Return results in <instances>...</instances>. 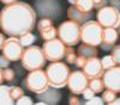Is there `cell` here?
I'll list each match as a JSON object with an SVG mask.
<instances>
[{
  "label": "cell",
  "instance_id": "41",
  "mask_svg": "<svg viewBox=\"0 0 120 105\" xmlns=\"http://www.w3.org/2000/svg\"><path fill=\"white\" fill-rule=\"evenodd\" d=\"M68 3L71 4V5H75L76 4V0H68Z\"/></svg>",
  "mask_w": 120,
  "mask_h": 105
},
{
  "label": "cell",
  "instance_id": "28",
  "mask_svg": "<svg viewBox=\"0 0 120 105\" xmlns=\"http://www.w3.org/2000/svg\"><path fill=\"white\" fill-rule=\"evenodd\" d=\"M16 77V74L12 69L10 68H5L4 69V80L5 81H8V82H12Z\"/></svg>",
  "mask_w": 120,
  "mask_h": 105
},
{
  "label": "cell",
  "instance_id": "23",
  "mask_svg": "<svg viewBox=\"0 0 120 105\" xmlns=\"http://www.w3.org/2000/svg\"><path fill=\"white\" fill-rule=\"evenodd\" d=\"M102 100L103 103L106 104H109V105H112V103L114 101V99L116 98V92L114 91H111V89H107V91H102Z\"/></svg>",
  "mask_w": 120,
  "mask_h": 105
},
{
  "label": "cell",
  "instance_id": "32",
  "mask_svg": "<svg viewBox=\"0 0 120 105\" xmlns=\"http://www.w3.org/2000/svg\"><path fill=\"white\" fill-rule=\"evenodd\" d=\"M68 104H71V105H79V104H82L81 99L78 98V94H73V96H71L68 98Z\"/></svg>",
  "mask_w": 120,
  "mask_h": 105
},
{
  "label": "cell",
  "instance_id": "24",
  "mask_svg": "<svg viewBox=\"0 0 120 105\" xmlns=\"http://www.w3.org/2000/svg\"><path fill=\"white\" fill-rule=\"evenodd\" d=\"M68 64H75V62L77 59L76 51L72 48V46H66V52H65V57H64Z\"/></svg>",
  "mask_w": 120,
  "mask_h": 105
},
{
  "label": "cell",
  "instance_id": "31",
  "mask_svg": "<svg viewBox=\"0 0 120 105\" xmlns=\"http://www.w3.org/2000/svg\"><path fill=\"white\" fill-rule=\"evenodd\" d=\"M82 94H83V97H84V99H85V100H88V99H90V98H93V97L95 96V92H94V91H93L91 88H90V87L88 86V87H86V88L84 89V92H83Z\"/></svg>",
  "mask_w": 120,
  "mask_h": 105
},
{
  "label": "cell",
  "instance_id": "10",
  "mask_svg": "<svg viewBox=\"0 0 120 105\" xmlns=\"http://www.w3.org/2000/svg\"><path fill=\"white\" fill-rule=\"evenodd\" d=\"M89 86V79L83 71H72L67 79V87L73 94H82Z\"/></svg>",
  "mask_w": 120,
  "mask_h": 105
},
{
  "label": "cell",
  "instance_id": "20",
  "mask_svg": "<svg viewBox=\"0 0 120 105\" xmlns=\"http://www.w3.org/2000/svg\"><path fill=\"white\" fill-rule=\"evenodd\" d=\"M40 34H41V38H42L45 41L52 40V39H55V38L58 36V29H56L54 25H52L51 28H48V29L41 31Z\"/></svg>",
  "mask_w": 120,
  "mask_h": 105
},
{
  "label": "cell",
  "instance_id": "40",
  "mask_svg": "<svg viewBox=\"0 0 120 105\" xmlns=\"http://www.w3.org/2000/svg\"><path fill=\"white\" fill-rule=\"evenodd\" d=\"M114 104H115V105H119V104H120V98H115L114 101L112 103V105H114Z\"/></svg>",
  "mask_w": 120,
  "mask_h": 105
},
{
  "label": "cell",
  "instance_id": "29",
  "mask_svg": "<svg viewBox=\"0 0 120 105\" xmlns=\"http://www.w3.org/2000/svg\"><path fill=\"white\" fill-rule=\"evenodd\" d=\"M15 104H18V105H24V104H29V105H31V104H34L33 103V99L30 98V97H28V96H22L21 98H18L16 101H15Z\"/></svg>",
  "mask_w": 120,
  "mask_h": 105
},
{
  "label": "cell",
  "instance_id": "15",
  "mask_svg": "<svg viewBox=\"0 0 120 105\" xmlns=\"http://www.w3.org/2000/svg\"><path fill=\"white\" fill-rule=\"evenodd\" d=\"M37 99L42 100L45 104H58L60 101V99H61V93L58 91V88L48 87L42 93L37 94Z\"/></svg>",
  "mask_w": 120,
  "mask_h": 105
},
{
  "label": "cell",
  "instance_id": "4",
  "mask_svg": "<svg viewBox=\"0 0 120 105\" xmlns=\"http://www.w3.org/2000/svg\"><path fill=\"white\" fill-rule=\"evenodd\" d=\"M103 27L96 21H86L81 27V40L84 44L100 46L102 42Z\"/></svg>",
  "mask_w": 120,
  "mask_h": 105
},
{
  "label": "cell",
  "instance_id": "26",
  "mask_svg": "<svg viewBox=\"0 0 120 105\" xmlns=\"http://www.w3.org/2000/svg\"><path fill=\"white\" fill-rule=\"evenodd\" d=\"M10 92H11V97L15 101L18 98H21L22 96H24V91L18 86H10Z\"/></svg>",
  "mask_w": 120,
  "mask_h": 105
},
{
  "label": "cell",
  "instance_id": "3",
  "mask_svg": "<svg viewBox=\"0 0 120 105\" xmlns=\"http://www.w3.org/2000/svg\"><path fill=\"white\" fill-rule=\"evenodd\" d=\"M21 60H22V65L25 70L33 71L37 69H42L46 65L47 59L43 55V51L41 47L31 45L24 50Z\"/></svg>",
  "mask_w": 120,
  "mask_h": 105
},
{
  "label": "cell",
  "instance_id": "38",
  "mask_svg": "<svg viewBox=\"0 0 120 105\" xmlns=\"http://www.w3.org/2000/svg\"><path fill=\"white\" fill-rule=\"evenodd\" d=\"M3 4H5V5H11V4H13V3H16L17 0H0Z\"/></svg>",
  "mask_w": 120,
  "mask_h": 105
},
{
  "label": "cell",
  "instance_id": "8",
  "mask_svg": "<svg viewBox=\"0 0 120 105\" xmlns=\"http://www.w3.org/2000/svg\"><path fill=\"white\" fill-rule=\"evenodd\" d=\"M97 22L101 24L103 28L112 27L118 28L120 25V11L114 6H103L98 10L96 15Z\"/></svg>",
  "mask_w": 120,
  "mask_h": 105
},
{
  "label": "cell",
  "instance_id": "25",
  "mask_svg": "<svg viewBox=\"0 0 120 105\" xmlns=\"http://www.w3.org/2000/svg\"><path fill=\"white\" fill-rule=\"evenodd\" d=\"M101 64H102L103 70H108V69H111V68H113L115 65V62H114L112 56H105L101 59Z\"/></svg>",
  "mask_w": 120,
  "mask_h": 105
},
{
  "label": "cell",
  "instance_id": "19",
  "mask_svg": "<svg viewBox=\"0 0 120 105\" xmlns=\"http://www.w3.org/2000/svg\"><path fill=\"white\" fill-rule=\"evenodd\" d=\"M89 87L91 88L95 93H101L105 88V83L103 80L101 79H93L89 81Z\"/></svg>",
  "mask_w": 120,
  "mask_h": 105
},
{
  "label": "cell",
  "instance_id": "17",
  "mask_svg": "<svg viewBox=\"0 0 120 105\" xmlns=\"http://www.w3.org/2000/svg\"><path fill=\"white\" fill-rule=\"evenodd\" d=\"M0 104L1 105H12L15 104V100L11 97L10 92V86L0 85Z\"/></svg>",
  "mask_w": 120,
  "mask_h": 105
},
{
  "label": "cell",
  "instance_id": "33",
  "mask_svg": "<svg viewBox=\"0 0 120 105\" xmlns=\"http://www.w3.org/2000/svg\"><path fill=\"white\" fill-rule=\"evenodd\" d=\"M85 62H86V58H84L82 56H77V59L75 62V65L78 67V68H83L84 64H85Z\"/></svg>",
  "mask_w": 120,
  "mask_h": 105
},
{
  "label": "cell",
  "instance_id": "22",
  "mask_svg": "<svg viewBox=\"0 0 120 105\" xmlns=\"http://www.w3.org/2000/svg\"><path fill=\"white\" fill-rule=\"evenodd\" d=\"M36 25H37V30L41 33V31H43V30L48 29V28H51V27L54 25V24H53V19L43 17V18H41V19L38 21V23H37Z\"/></svg>",
  "mask_w": 120,
  "mask_h": 105
},
{
  "label": "cell",
  "instance_id": "12",
  "mask_svg": "<svg viewBox=\"0 0 120 105\" xmlns=\"http://www.w3.org/2000/svg\"><path fill=\"white\" fill-rule=\"evenodd\" d=\"M83 72L89 80L93 79H101L103 75V68L101 64V59H98L97 57H93L86 59L85 64L83 67Z\"/></svg>",
  "mask_w": 120,
  "mask_h": 105
},
{
  "label": "cell",
  "instance_id": "2",
  "mask_svg": "<svg viewBox=\"0 0 120 105\" xmlns=\"http://www.w3.org/2000/svg\"><path fill=\"white\" fill-rule=\"evenodd\" d=\"M46 74L48 77L49 86L54 88H64L67 86V79L71 74L68 65L63 62H53L46 69Z\"/></svg>",
  "mask_w": 120,
  "mask_h": 105
},
{
  "label": "cell",
  "instance_id": "11",
  "mask_svg": "<svg viewBox=\"0 0 120 105\" xmlns=\"http://www.w3.org/2000/svg\"><path fill=\"white\" fill-rule=\"evenodd\" d=\"M102 80L107 89L119 93L120 92V65H114L113 68L106 70L102 75Z\"/></svg>",
  "mask_w": 120,
  "mask_h": 105
},
{
  "label": "cell",
  "instance_id": "37",
  "mask_svg": "<svg viewBox=\"0 0 120 105\" xmlns=\"http://www.w3.org/2000/svg\"><path fill=\"white\" fill-rule=\"evenodd\" d=\"M5 40H6L5 35L0 33V50H3V46H4V44H5Z\"/></svg>",
  "mask_w": 120,
  "mask_h": 105
},
{
  "label": "cell",
  "instance_id": "5",
  "mask_svg": "<svg viewBox=\"0 0 120 105\" xmlns=\"http://www.w3.org/2000/svg\"><path fill=\"white\" fill-rule=\"evenodd\" d=\"M58 36L67 46L78 45L81 41V24L73 21H65L58 28Z\"/></svg>",
  "mask_w": 120,
  "mask_h": 105
},
{
  "label": "cell",
  "instance_id": "39",
  "mask_svg": "<svg viewBox=\"0 0 120 105\" xmlns=\"http://www.w3.org/2000/svg\"><path fill=\"white\" fill-rule=\"evenodd\" d=\"M4 69L3 68H0V85H3V82H4Z\"/></svg>",
  "mask_w": 120,
  "mask_h": 105
},
{
  "label": "cell",
  "instance_id": "36",
  "mask_svg": "<svg viewBox=\"0 0 120 105\" xmlns=\"http://www.w3.org/2000/svg\"><path fill=\"white\" fill-rule=\"evenodd\" d=\"M111 5L116 7L119 11H120V0H111Z\"/></svg>",
  "mask_w": 120,
  "mask_h": 105
},
{
  "label": "cell",
  "instance_id": "18",
  "mask_svg": "<svg viewBox=\"0 0 120 105\" xmlns=\"http://www.w3.org/2000/svg\"><path fill=\"white\" fill-rule=\"evenodd\" d=\"M75 6L83 12H90L94 8L93 0H76Z\"/></svg>",
  "mask_w": 120,
  "mask_h": 105
},
{
  "label": "cell",
  "instance_id": "34",
  "mask_svg": "<svg viewBox=\"0 0 120 105\" xmlns=\"http://www.w3.org/2000/svg\"><path fill=\"white\" fill-rule=\"evenodd\" d=\"M93 4H94V8L100 10L101 7L107 5V0H93Z\"/></svg>",
  "mask_w": 120,
  "mask_h": 105
},
{
  "label": "cell",
  "instance_id": "14",
  "mask_svg": "<svg viewBox=\"0 0 120 105\" xmlns=\"http://www.w3.org/2000/svg\"><path fill=\"white\" fill-rule=\"evenodd\" d=\"M91 11L90 12H83L79 8H77L75 5H71L67 8V17L70 18V21L78 23V24H83L84 22L89 21L91 18Z\"/></svg>",
  "mask_w": 120,
  "mask_h": 105
},
{
  "label": "cell",
  "instance_id": "21",
  "mask_svg": "<svg viewBox=\"0 0 120 105\" xmlns=\"http://www.w3.org/2000/svg\"><path fill=\"white\" fill-rule=\"evenodd\" d=\"M35 35H33L31 33H26L24 35H21L19 36V42H21V45L23 47H29V46H31L34 42H35Z\"/></svg>",
  "mask_w": 120,
  "mask_h": 105
},
{
  "label": "cell",
  "instance_id": "16",
  "mask_svg": "<svg viewBox=\"0 0 120 105\" xmlns=\"http://www.w3.org/2000/svg\"><path fill=\"white\" fill-rule=\"evenodd\" d=\"M78 56H82L86 59L89 58H93V57H97L98 55V50L96 46H93V45H89V44H82L78 46Z\"/></svg>",
  "mask_w": 120,
  "mask_h": 105
},
{
  "label": "cell",
  "instance_id": "30",
  "mask_svg": "<svg viewBox=\"0 0 120 105\" xmlns=\"http://www.w3.org/2000/svg\"><path fill=\"white\" fill-rule=\"evenodd\" d=\"M84 104H86V105H94V104H96V105H101V104H105V103H103L102 98H98V97H95V96H94L93 98H90V99L85 100Z\"/></svg>",
  "mask_w": 120,
  "mask_h": 105
},
{
  "label": "cell",
  "instance_id": "42",
  "mask_svg": "<svg viewBox=\"0 0 120 105\" xmlns=\"http://www.w3.org/2000/svg\"><path fill=\"white\" fill-rule=\"evenodd\" d=\"M118 28H119V30H118V33H119V35H120V25H119Z\"/></svg>",
  "mask_w": 120,
  "mask_h": 105
},
{
  "label": "cell",
  "instance_id": "6",
  "mask_svg": "<svg viewBox=\"0 0 120 105\" xmlns=\"http://www.w3.org/2000/svg\"><path fill=\"white\" fill-rule=\"evenodd\" d=\"M24 86L28 91L33 92V93H42L49 87V82L46 71L42 69H37L30 71L26 79L24 80Z\"/></svg>",
  "mask_w": 120,
  "mask_h": 105
},
{
  "label": "cell",
  "instance_id": "9",
  "mask_svg": "<svg viewBox=\"0 0 120 105\" xmlns=\"http://www.w3.org/2000/svg\"><path fill=\"white\" fill-rule=\"evenodd\" d=\"M24 52V47L19 42V38L10 36L5 40V44L3 46V55L10 59V62H17L22 58Z\"/></svg>",
  "mask_w": 120,
  "mask_h": 105
},
{
  "label": "cell",
  "instance_id": "27",
  "mask_svg": "<svg viewBox=\"0 0 120 105\" xmlns=\"http://www.w3.org/2000/svg\"><path fill=\"white\" fill-rule=\"evenodd\" d=\"M115 62L116 65H120V45H114L112 48V55H111Z\"/></svg>",
  "mask_w": 120,
  "mask_h": 105
},
{
  "label": "cell",
  "instance_id": "7",
  "mask_svg": "<svg viewBox=\"0 0 120 105\" xmlns=\"http://www.w3.org/2000/svg\"><path fill=\"white\" fill-rule=\"evenodd\" d=\"M42 51H43L46 59L51 60V62H58L65 57L66 45L60 39L55 38L52 40L45 41V44L42 46Z\"/></svg>",
  "mask_w": 120,
  "mask_h": 105
},
{
  "label": "cell",
  "instance_id": "13",
  "mask_svg": "<svg viewBox=\"0 0 120 105\" xmlns=\"http://www.w3.org/2000/svg\"><path fill=\"white\" fill-rule=\"evenodd\" d=\"M118 39H119V33H118L116 28L106 27L103 28V31H102V42L100 46L105 51H109L113 48Z\"/></svg>",
  "mask_w": 120,
  "mask_h": 105
},
{
  "label": "cell",
  "instance_id": "1",
  "mask_svg": "<svg viewBox=\"0 0 120 105\" xmlns=\"http://www.w3.org/2000/svg\"><path fill=\"white\" fill-rule=\"evenodd\" d=\"M36 25V13L26 3L16 1L0 12V27L6 35L17 36L31 33Z\"/></svg>",
  "mask_w": 120,
  "mask_h": 105
},
{
  "label": "cell",
  "instance_id": "35",
  "mask_svg": "<svg viewBox=\"0 0 120 105\" xmlns=\"http://www.w3.org/2000/svg\"><path fill=\"white\" fill-rule=\"evenodd\" d=\"M8 65H10V59H7L4 55L0 56V68L5 69V68H8Z\"/></svg>",
  "mask_w": 120,
  "mask_h": 105
}]
</instances>
